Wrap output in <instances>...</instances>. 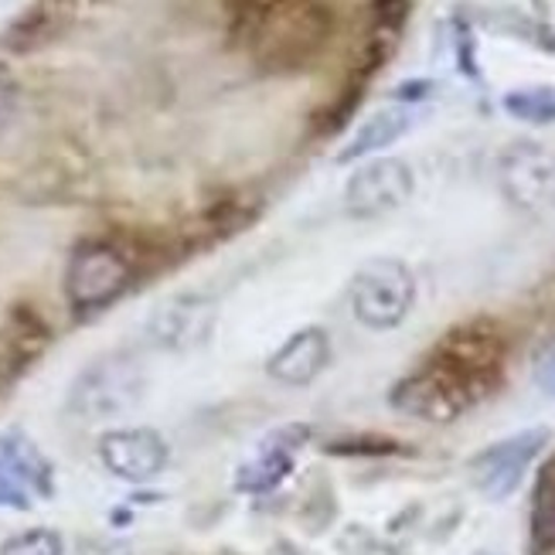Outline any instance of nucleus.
I'll return each mask as SVG.
<instances>
[{"label":"nucleus","instance_id":"obj_1","mask_svg":"<svg viewBox=\"0 0 555 555\" xmlns=\"http://www.w3.org/2000/svg\"><path fill=\"white\" fill-rule=\"evenodd\" d=\"M232 17L253 62L267 72L307 68L334 31L331 11L321 0H249Z\"/></svg>","mask_w":555,"mask_h":555},{"label":"nucleus","instance_id":"obj_2","mask_svg":"<svg viewBox=\"0 0 555 555\" xmlns=\"http://www.w3.org/2000/svg\"><path fill=\"white\" fill-rule=\"evenodd\" d=\"M147 389V372L133 351H109L79 372L68 389V413L86 423H103L130 413Z\"/></svg>","mask_w":555,"mask_h":555},{"label":"nucleus","instance_id":"obj_3","mask_svg":"<svg viewBox=\"0 0 555 555\" xmlns=\"http://www.w3.org/2000/svg\"><path fill=\"white\" fill-rule=\"evenodd\" d=\"M416 304V276L402 259H372L351 280V310L369 331H396Z\"/></svg>","mask_w":555,"mask_h":555},{"label":"nucleus","instance_id":"obj_4","mask_svg":"<svg viewBox=\"0 0 555 555\" xmlns=\"http://www.w3.org/2000/svg\"><path fill=\"white\" fill-rule=\"evenodd\" d=\"M429 358L440 361L453 375H461L464 382H470L474 389L485 396L501 378L504 358H508V341H504V334L494 321H467L461 327H453L443 341L433 348Z\"/></svg>","mask_w":555,"mask_h":555},{"label":"nucleus","instance_id":"obj_5","mask_svg":"<svg viewBox=\"0 0 555 555\" xmlns=\"http://www.w3.org/2000/svg\"><path fill=\"white\" fill-rule=\"evenodd\" d=\"M389 399L405 416L429 420V423H450L461 413H467V409L480 399V392L470 382H464L461 375H453L450 369L440 365V361L429 358L413 375L396 382Z\"/></svg>","mask_w":555,"mask_h":555},{"label":"nucleus","instance_id":"obj_6","mask_svg":"<svg viewBox=\"0 0 555 555\" xmlns=\"http://www.w3.org/2000/svg\"><path fill=\"white\" fill-rule=\"evenodd\" d=\"M130 262L109 243H89L68 259L65 270V297L72 310L92 313L109 307L130 286Z\"/></svg>","mask_w":555,"mask_h":555},{"label":"nucleus","instance_id":"obj_7","mask_svg":"<svg viewBox=\"0 0 555 555\" xmlns=\"http://www.w3.org/2000/svg\"><path fill=\"white\" fill-rule=\"evenodd\" d=\"M413 167L399 157H375L358 167L345 188V208L354 219H382L413 198Z\"/></svg>","mask_w":555,"mask_h":555},{"label":"nucleus","instance_id":"obj_8","mask_svg":"<svg viewBox=\"0 0 555 555\" xmlns=\"http://www.w3.org/2000/svg\"><path fill=\"white\" fill-rule=\"evenodd\" d=\"M548 440H552V433L545 426H535V429H521L515 437L488 447L485 453H477L470 464L477 488L491 501L508 498L521 485L528 467L535 464V456L548 447Z\"/></svg>","mask_w":555,"mask_h":555},{"label":"nucleus","instance_id":"obj_9","mask_svg":"<svg viewBox=\"0 0 555 555\" xmlns=\"http://www.w3.org/2000/svg\"><path fill=\"white\" fill-rule=\"evenodd\" d=\"M215 324H219V307H215V300L202 294H184V297L160 304L151 313L147 334L164 351H195L208 345Z\"/></svg>","mask_w":555,"mask_h":555},{"label":"nucleus","instance_id":"obj_10","mask_svg":"<svg viewBox=\"0 0 555 555\" xmlns=\"http://www.w3.org/2000/svg\"><path fill=\"white\" fill-rule=\"evenodd\" d=\"M167 450L164 437L147 426H130V429H109L100 437V461L103 467L130 485H143L154 480L167 467Z\"/></svg>","mask_w":555,"mask_h":555},{"label":"nucleus","instance_id":"obj_11","mask_svg":"<svg viewBox=\"0 0 555 555\" xmlns=\"http://www.w3.org/2000/svg\"><path fill=\"white\" fill-rule=\"evenodd\" d=\"M331 365V337L324 327H304L297 334H289L286 341L270 354L267 375L280 385H310L313 378H321L324 369Z\"/></svg>","mask_w":555,"mask_h":555},{"label":"nucleus","instance_id":"obj_12","mask_svg":"<svg viewBox=\"0 0 555 555\" xmlns=\"http://www.w3.org/2000/svg\"><path fill=\"white\" fill-rule=\"evenodd\" d=\"M48 467L41 456L17 437H0V501L24 504V491L44 488Z\"/></svg>","mask_w":555,"mask_h":555},{"label":"nucleus","instance_id":"obj_13","mask_svg":"<svg viewBox=\"0 0 555 555\" xmlns=\"http://www.w3.org/2000/svg\"><path fill=\"white\" fill-rule=\"evenodd\" d=\"M504 188L512 191L518 205L535 208L555 188V164L542 151H518L504 157Z\"/></svg>","mask_w":555,"mask_h":555},{"label":"nucleus","instance_id":"obj_14","mask_svg":"<svg viewBox=\"0 0 555 555\" xmlns=\"http://www.w3.org/2000/svg\"><path fill=\"white\" fill-rule=\"evenodd\" d=\"M413 127V113L405 106H385L378 113H372L365 124L358 127V133L351 137V143L341 151V160H361V157H372L385 147H392L399 137L409 133Z\"/></svg>","mask_w":555,"mask_h":555},{"label":"nucleus","instance_id":"obj_15","mask_svg":"<svg viewBox=\"0 0 555 555\" xmlns=\"http://www.w3.org/2000/svg\"><path fill=\"white\" fill-rule=\"evenodd\" d=\"M294 453H297V443L286 440V437H273L267 447H262L253 461L238 470L235 485L238 491L246 494H262V491H273L280 480L294 470Z\"/></svg>","mask_w":555,"mask_h":555},{"label":"nucleus","instance_id":"obj_16","mask_svg":"<svg viewBox=\"0 0 555 555\" xmlns=\"http://www.w3.org/2000/svg\"><path fill=\"white\" fill-rule=\"evenodd\" d=\"M532 548L539 555L555 552V464H548L532 498Z\"/></svg>","mask_w":555,"mask_h":555},{"label":"nucleus","instance_id":"obj_17","mask_svg":"<svg viewBox=\"0 0 555 555\" xmlns=\"http://www.w3.org/2000/svg\"><path fill=\"white\" fill-rule=\"evenodd\" d=\"M504 109L525 124H552L555 119V89H518L504 95Z\"/></svg>","mask_w":555,"mask_h":555},{"label":"nucleus","instance_id":"obj_18","mask_svg":"<svg viewBox=\"0 0 555 555\" xmlns=\"http://www.w3.org/2000/svg\"><path fill=\"white\" fill-rule=\"evenodd\" d=\"M0 555H62V539L52 528H28L0 545Z\"/></svg>","mask_w":555,"mask_h":555},{"label":"nucleus","instance_id":"obj_19","mask_svg":"<svg viewBox=\"0 0 555 555\" xmlns=\"http://www.w3.org/2000/svg\"><path fill=\"white\" fill-rule=\"evenodd\" d=\"M532 382H535L539 392L555 399V337L535 351V358H532Z\"/></svg>","mask_w":555,"mask_h":555},{"label":"nucleus","instance_id":"obj_20","mask_svg":"<svg viewBox=\"0 0 555 555\" xmlns=\"http://www.w3.org/2000/svg\"><path fill=\"white\" fill-rule=\"evenodd\" d=\"M11 116H14V95L0 86V133L8 130V124H11Z\"/></svg>","mask_w":555,"mask_h":555},{"label":"nucleus","instance_id":"obj_21","mask_svg":"<svg viewBox=\"0 0 555 555\" xmlns=\"http://www.w3.org/2000/svg\"><path fill=\"white\" fill-rule=\"evenodd\" d=\"M485 555H491V552H485Z\"/></svg>","mask_w":555,"mask_h":555}]
</instances>
